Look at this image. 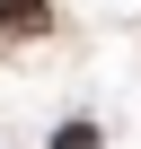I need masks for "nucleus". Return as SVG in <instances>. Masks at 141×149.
Instances as JSON below:
<instances>
[{"label":"nucleus","mask_w":141,"mask_h":149,"mask_svg":"<svg viewBox=\"0 0 141 149\" xmlns=\"http://www.w3.org/2000/svg\"><path fill=\"white\" fill-rule=\"evenodd\" d=\"M0 26H9V35H44L53 9H44V0H0Z\"/></svg>","instance_id":"1"},{"label":"nucleus","mask_w":141,"mask_h":149,"mask_svg":"<svg viewBox=\"0 0 141 149\" xmlns=\"http://www.w3.org/2000/svg\"><path fill=\"white\" fill-rule=\"evenodd\" d=\"M53 149H97V132H88V123H62V132H53Z\"/></svg>","instance_id":"2"}]
</instances>
